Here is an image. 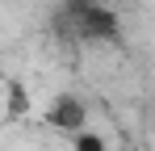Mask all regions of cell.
I'll list each match as a JSON object with an SVG mask.
<instances>
[{
	"label": "cell",
	"instance_id": "7a4b0ae2",
	"mask_svg": "<svg viewBox=\"0 0 155 151\" xmlns=\"http://www.w3.org/2000/svg\"><path fill=\"white\" fill-rule=\"evenodd\" d=\"M42 118H46V126L59 130V134H76V130L88 126V105H84V97H76V92H54V97L46 101V109H42Z\"/></svg>",
	"mask_w": 155,
	"mask_h": 151
},
{
	"label": "cell",
	"instance_id": "3957f363",
	"mask_svg": "<svg viewBox=\"0 0 155 151\" xmlns=\"http://www.w3.org/2000/svg\"><path fill=\"white\" fill-rule=\"evenodd\" d=\"M71 151H109V147H105V139L97 134V130H88V126H84V130L71 134Z\"/></svg>",
	"mask_w": 155,
	"mask_h": 151
},
{
	"label": "cell",
	"instance_id": "6da1fadb",
	"mask_svg": "<svg viewBox=\"0 0 155 151\" xmlns=\"http://www.w3.org/2000/svg\"><path fill=\"white\" fill-rule=\"evenodd\" d=\"M54 29L80 46H113L122 38V17L105 0H63L54 8Z\"/></svg>",
	"mask_w": 155,
	"mask_h": 151
}]
</instances>
